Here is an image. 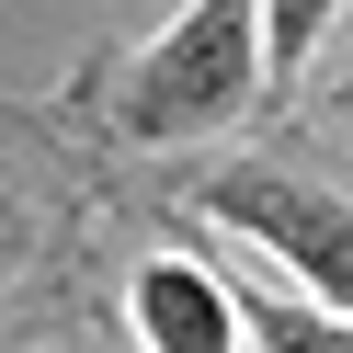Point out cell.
Here are the masks:
<instances>
[{
  "mask_svg": "<svg viewBox=\"0 0 353 353\" xmlns=\"http://www.w3.org/2000/svg\"><path fill=\"white\" fill-rule=\"evenodd\" d=\"M251 92H274L251 0H183V23L137 46V69L114 92V125L137 148H183V137H216L228 114H251Z\"/></svg>",
  "mask_w": 353,
  "mask_h": 353,
  "instance_id": "6da1fadb",
  "label": "cell"
},
{
  "mask_svg": "<svg viewBox=\"0 0 353 353\" xmlns=\"http://www.w3.org/2000/svg\"><path fill=\"white\" fill-rule=\"evenodd\" d=\"M194 205H205L216 228H239L251 251H274L285 274L307 285V307L353 319V205L330 183H296V171H274V160H228L216 183H194Z\"/></svg>",
  "mask_w": 353,
  "mask_h": 353,
  "instance_id": "7a4b0ae2",
  "label": "cell"
},
{
  "mask_svg": "<svg viewBox=\"0 0 353 353\" xmlns=\"http://www.w3.org/2000/svg\"><path fill=\"white\" fill-rule=\"evenodd\" d=\"M125 319H137L148 353H239V296L183 251H148L125 274Z\"/></svg>",
  "mask_w": 353,
  "mask_h": 353,
  "instance_id": "3957f363",
  "label": "cell"
},
{
  "mask_svg": "<svg viewBox=\"0 0 353 353\" xmlns=\"http://www.w3.org/2000/svg\"><path fill=\"white\" fill-rule=\"evenodd\" d=\"M239 330H251L262 353H353V319H330V307H307V296H251Z\"/></svg>",
  "mask_w": 353,
  "mask_h": 353,
  "instance_id": "277c9868",
  "label": "cell"
},
{
  "mask_svg": "<svg viewBox=\"0 0 353 353\" xmlns=\"http://www.w3.org/2000/svg\"><path fill=\"white\" fill-rule=\"evenodd\" d=\"M251 23H262V80H296L319 34L342 23V0H251Z\"/></svg>",
  "mask_w": 353,
  "mask_h": 353,
  "instance_id": "5b68a950",
  "label": "cell"
},
{
  "mask_svg": "<svg viewBox=\"0 0 353 353\" xmlns=\"http://www.w3.org/2000/svg\"><path fill=\"white\" fill-rule=\"evenodd\" d=\"M0 262H12V194H0Z\"/></svg>",
  "mask_w": 353,
  "mask_h": 353,
  "instance_id": "8992f818",
  "label": "cell"
}]
</instances>
